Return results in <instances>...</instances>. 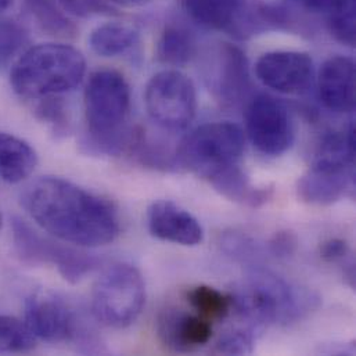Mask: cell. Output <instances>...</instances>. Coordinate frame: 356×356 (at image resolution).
Instances as JSON below:
<instances>
[{"instance_id":"cell-1","label":"cell","mask_w":356,"mask_h":356,"mask_svg":"<svg viewBox=\"0 0 356 356\" xmlns=\"http://www.w3.org/2000/svg\"><path fill=\"white\" fill-rule=\"evenodd\" d=\"M19 202L47 233L79 247H102L121 232L117 207L67 179L42 177L24 187Z\"/></svg>"},{"instance_id":"cell-2","label":"cell","mask_w":356,"mask_h":356,"mask_svg":"<svg viewBox=\"0 0 356 356\" xmlns=\"http://www.w3.org/2000/svg\"><path fill=\"white\" fill-rule=\"evenodd\" d=\"M131 111V88L117 71L102 70L90 75L85 89L88 152L118 156L129 150L132 134L125 124Z\"/></svg>"},{"instance_id":"cell-3","label":"cell","mask_w":356,"mask_h":356,"mask_svg":"<svg viewBox=\"0 0 356 356\" xmlns=\"http://www.w3.org/2000/svg\"><path fill=\"white\" fill-rule=\"evenodd\" d=\"M86 61L82 53L64 43H42L26 50L14 64L10 83L28 100L61 96L83 79Z\"/></svg>"},{"instance_id":"cell-4","label":"cell","mask_w":356,"mask_h":356,"mask_svg":"<svg viewBox=\"0 0 356 356\" xmlns=\"http://www.w3.org/2000/svg\"><path fill=\"white\" fill-rule=\"evenodd\" d=\"M232 307L255 325H289L302 319L316 305L312 293L265 272L250 273L230 296Z\"/></svg>"},{"instance_id":"cell-5","label":"cell","mask_w":356,"mask_h":356,"mask_svg":"<svg viewBox=\"0 0 356 356\" xmlns=\"http://www.w3.org/2000/svg\"><path fill=\"white\" fill-rule=\"evenodd\" d=\"M245 150L243 129L233 122L198 127L183 142L180 160L190 171L209 181L240 167Z\"/></svg>"},{"instance_id":"cell-6","label":"cell","mask_w":356,"mask_h":356,"mask_svg":"<svg viewBox=\"0 0 356 356\" xmlns=\"http://www.w3.org/2000/svg\"><path fill=\"white\" fill-rule=\"evenodd\" d=\"M145 304V279L140 270L129 264H115L107 268L93 287V316L107 327L131 326L140 316Z\"/></svg>"},{"instance_id":"cell-7","label":"cell","mask_w":356,"mask_h":356,"mask_svg":"<svg viewBox=\"0 0 356 356\" xmlns=\"http://www.w3.org/2000/svg\"><path fill=\"white\" fill-rule=\"evenodd\" d=\"M24 323L35 339L47 343L75 341L92 353L95 337L76 315L75 309L58 294L36 291L25 301Z\"/></svg>"},{"instance_id":"cell-8","label":"cell","mask_w":356,"mask_h":356,"mask_svg":"<svg viewBox=\"0 0 356 356\" xmlns=\"http://www.w3.org/2000/svg\"><path fill=\"white\" fill-rule=\"evenodd\" d=\"M150 118L163 129L178 132L186 129L195 117L197 93L193 81L177 70L156 74L145 92Z\"/></svg>"},{"instance_id":"cell-9","label":"cell","mask_w":356,"mask_h":356,"mask_svg":"<svg viewBox=\"0 0 356 356\" xmlns=\"http://www.w3.org/2000/svg\"><path fill=\"white\" fill-rule=\"evenodd\" d=\"M13 243L19 259L29 265H53L61 276L78 283L89 275L99 261L86 254L70 247H64L35 232L25 220L14 218L11 222Z\"/></svg>"},{"instance_id":"cell-10","label":"cell","mask_w":356,"mask_h":356,"mask_svg":"<svg viewBox=\"0 0 356 356\" xmlns=\"http://www.w3.org/2000/svg\"><path fill=\"white\" fill-rule=\"evenodd\" d=\"M247 134L252 145L270 157L289 152L294 143V124L287 107L277 99L259 95L251 100L245 113Z\"/></svg>"},{"instance_id":"cell-11","label":"cell","mask_w":356,"mask_h":356,"mask_svg":"<svg viewBox=\"0 0 356 356\" xmlns=\"http://www.w3.org/2000/svg\"><path fill=\"white\" fill-rule=\"evenodd\" d=\"M258 79L283 95L301 96L315 83V64L309 54L277 50L262 54L255 65Z\"/></svg>"},{"instance_id":"cell-12","label":"cell","mask_w":356,"mask_h":356,"mask_svg":"<svg viewBox=\"0 0 356 356\" xmlns=\"http://www.w3.org/2000/svg\"><path fill=\"white\" fill-rule=\"evenodd\" d=\"M147 227L153 237L184 247L204 240V229L187 209L170 200L154 201L147 209Z\"/></svg>"},{"instance_id":"cell-13","label":"cell","mask_w":356,"mask_h":356,"mask_svg":"<svg viewBox=\"0 0 356 356\" xmlns=\"http://www.w3.org/2000/svg\"><path fill=\"white\" fill-rule=\"evenodd\" d=\"M355 63L346 56L326 60L318 74V93L326 108L334 113L355 110Z\"/></svg>"},{"instance_id":"cell-14","label":"cell","mask_w":356,"mask_h":356,"mask_svg":"<svg viewBox=\"0 0 356 356\" xmlns=\"http://www.w3.org/2000/svg\"><path fill=\"white\" fill-rule=\"evenodd\" d=\"M209 82L220 103L225 106L240 103L250 88L248 64L243 51L230 44L222 46L216 53Z\"/></svg>"},{"instance_id":"cell-15","label":"cell","mask_w":356,"mask_h":356,"mask_svg":"<svg viewBox=\"0 0 356 356\" xmlns=\"http://www.w3.org/2000/svg\"><path fill=\"white\" fill-rule=\"evenodd\" d=\"M159 333L167 347L174 351H190L205 346L212 337L211 322L200 315L165 309L159 319Z\"/></svg>"},{"instance_id":"cell-16","label":"cell","mask_w":356,"mask_h":356,"mask_svg":"<svg viewBox=\"0 0 356 356\" xmlns=\"http://www.w3.org/2000/svg\"><path fill=\"white\" fill-rule=\"evenodd\" d=\"M353 183V168L312 165L298 181V195L302 201L329 205L344 197Z\"/></svg>"},{"instance_id":"cell-17","label":"cell","mask_w":356,"mask_h":356,"mask_svg":"<svg viewBox=\"0 0 356 356\" xmlns=\"http://www.w3.org/2000/svg\"><path fill=\"white\" fill-rule=\"evenodd\" d=\"M186 14L204 28L230 31L244 14V0H183Z\"/></svg>"},{"instance_id":"cell-18","label":"cell","mask_w":356,"mask_h":356,"mask_svg":"<svg viewBox=\"0 0 356 356\" xmlns=\"http://www.w3.org/2000/svg\"><path fill=\"white\" fill-rule=\"evenodd\" d=\"M38 165L33 147L18 136L0 132V178L15 184L32 175Z\"/></svg>"},{"instance_id":"cell-19","label":"cell","mask_w":356,"mask_h":356,"mask_svg":"<svg viewBox=\"0 0 356 356\" xmlns=\"http://www.w3.org/2000/svg\"><path fill=\"white\" fill-rule=\"evenodd\" d=\"M138 42V31L129 25L118 22H110L97 26L89 38L92 50L102 57L121 56L134 49Z\"/></svg>"},{"instance_id":"cell-20","label":"cell","mask_w":356,"mask_h":356,"mask_svg":"<svg viewBox=\"0 0 356 356\" xmlns=\"http://www.w3.org/2000/svg\"><path fill=\"white\" fill-rule=\"evenodd\" d=\"M25 7L36 24L47 33L54 36H74L75 24L67 17L65 11L56 0H24Z\"/></svg>"},{"instance_id":"cell-21","label":"cell","mask_w":356,"mask_h":356,"mask_svg":"<svg viewBox=\"0 0 356 356\" xmlns=\"http://www.w3.org/2000/svg\"><path fill=\"white\" fill-rule=\"evenodd\" d=\"M194 50V40L187 31L178 26H170L164 31L159 42L157 56L164 64L179 67L190 61Z\"/></svg>"},{"instance_id":"cell-22","label":"cell","mask_w":356,"mask_h":356,"mask_svg":"<svg viewBox=\"0 0 356 356\" xmlns=\"http://www.w3.org/2000/svg\"><path fill=\"white\" fill-rule=\"evenodd\" d=\"M188 302L197 314L209 322L222 321L232 308L230 296H225L213 287L198 286L188 293Z\"/></svg>"},{"instance_id":"cell-23","label":"cell","mask_w":356,"mask_h":356,"mask_svg":"<svg viewBox=\"0 0 356 356\" xmlns=\"http://www.w3.org/2000/svg\"><path fill=\"white\" fill-rule=\"evenodd\" d=\"M35 336L25 323L11 316H0V354H24L33 350Z\"/></svg>"},{"instance_id":"cell-24","label":"cell","mask_w":356,"mask_h":356,"mask_svg":"<svg viewBox=\"0 0 356 356\" xmlns=\"http://www.w3.org/2000/svg\"><path fill=\"white\" fill-rule=\"evenodd\" d=\"M356 0H343L340 6L329 15V28L332 35L347 46L355 44Z\"/></svg>"},{"instance_id":"cell-25","label":"cell","mask_w":356,"mask_h":356,"mask_svg":"<svg viewBox=\"0 0 356 356\" xmlns=\"http://www.w3.org/2000/svg\"><path fill=\"white\" fill-rule=\"evenodd\" d=\"M28 39V31L19 22L0 21V68L6 67L25 47Z\"/></svg>"},{"instance_id":"cell-26","label":"cell","mask_w":356,"mask_h":356,"mask_svg":"<svg viewBox=\"0 0 356 356\" xmlns=\"http://www.w3.org/2000/svg\"><path fill=\"white\" fill-rule=\"evenodd\" d=\"M38 104L35 107V113L38 118L53 128L56 134H65L70 128L68 110L60 96L44 97L36 100Z\"/></svg>"},{"instance_id":"cell-27","label":"cell","mask_w":356,"mask_h":356,"mask_svg":"<svg viewBox=\"0 0 356 356\" xmlns=\"http://www.w3.org/2000/svg\"><path fill=\"white\" fill-rule=\"evenodd\" d=\"M252 351L254 334L244 329L227 332L216 344V353L225 355H250Z\"/></svg>"},{"instance_id":"cell-28","label":"cell","mask_w":356,"mask_h":356,"mask_svg":"<svg viewBox=\"0 0 356 356\" xmlns=\"http://www.w3.org/2000/svg\"><path fill=\"white\" fill-rule=\"evenodd\" d=\"M58 6L71 15L90 17L95 14H111L114 10L106 0H56Z\"/></svg>"},{"instance_id":"cell-29","label":"cell","mask_w":356,"mask_h":356,"mask_svg":"<svg viewBox=\"0 0 356 356\" xmlns=\"http://www.w3.org/2000/svg\"><path fill=\"white\" fill-rule=\"evenodd\" d=\"M297 248V238L290 232H279L269 241V250L275 257L287 258L294 254Z\"/></svg>"},{"instance_id":"cell-30","label":"cell","mask_w":356,"mask_h":356,"mask_svg":"<svg viewBox=\"0 0 356 356\" xmlns=\"http://www.w3.org/2000/svg\"><path fill=\"white\" fill-rule=\"evenodd\" d=\"M348 244L340 238H330L321 245V257L329 262L344 259L348 255Z\"/></svg>"},{"instance_id":"cell-31","label":"cell","mask_w":356,"mask_h":356,"mask_svg":"<svg viewBox=\"0 0 356 356\" xmlns=\"http://www.w3.org/2000/svg\"><path fill=\"white\" fill-rule=\"evenodd\" d=\"M304 7L315 13H332L343 0H300Z\"/></svg>"},{"instance_id":"cell-32","label":"cell","mask_w":356,"mask_h":356,"mask_svg":"<svg viewBox=\"0 0 356 356\" xmlns=\"http://www.w3.org/2000/svg\"><path fill=\"white\" fill-rule=\"evenodd\" d=\"M110 1H113L114 4L124 6V7H139V6L149 3L150 0H110Z\"/></svg>"},{"instance_id":"cell-33","label":"cell","mask_w":356,"mask_h":356,"mask_svg":"<svg viewBox=\"0 0 356 356\" xmlns=\"http://www.w3.org/2000/svg\"><path fill=\"white\" fill-rule=\"evenodd\" d=\"M14 0H0V13L6 11L11 4H13Z\"/></svg>"},{"instance_id":"cell-34","label":"cell","mask_w":356,"mask_h":356,"mask_svg":"<svg viewBox=\"0 0 356 356\" xmlns=\"http://www.w3.org/2000/svg\"><path fill=\"white\" fill-rule=\"evenodd\" d=\"M1 220H3V218H1V212H0V227H1Z\"/></svg>"}]
</instances>
